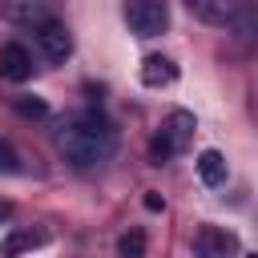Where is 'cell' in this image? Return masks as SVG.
<instances>
[{
	"mask_svg": "<svg viewBox=\"0 0 258 258\" xmlns=\"http://www.w3.org/2000/svg\"><path fill=\"white\" fill-rule=\"evenodd\" d=\"M198 177H202L210 189L226 185V177H230V169H226V157H222L218 149H202V153H198Z\"/></svg>",
	"mask_w": 258,
	"mask_h": 258,
	"instance_id": "9",
	"label": "cell"
},
{
	"mask_svg": "<svg viewBox=\"0 0 258 258\" xmlns=\"http://www.w3.org/2000/svg\"><path fill=\"white\" fill-rule=\"evenodd\" d=\"M56 8H60V0H4V16L12 24H28V28L52 20Z\"/></svg>",
	"mask_w": 258,
	"mask_h": 258,
	"instance_id": "5",
	"label": "cell"
},
{
	"mask_svg": "<svg viewBox=\"0 0 258 258\" xmlns=\"http://www.w3.org/2000/svg\"><path fill=\"white\" fill-rule=\"evenodd\" d=\"M0 77H4V81H12V85H20V81H28V77H32V52H28L20 40L0 44Z\"/></svg>",
	"mask_w": 258,
	"mask_h": 258,
	"instance_id": "7",
	"label": "cell"
},
{
	"mask_svg": "<svg viewBox=\"0 0 258 258\" xmlns=\"http://www.w3.org/2000/svg\"><path fill=\"white\" fill-rule=\"evenodd\" d=\"M117 254H125V258H137V254H145V234H141V230H133V234H121V238H117Z\"/></svg>",
	"mask_w": 258,
	"mask_h": 258,
	"instance_id": "11",
	"label": "cell"
},
{
	"mask_svg": "<svg viewBox=\"0 0 258 258\" xmlns=\"http://www.w3.org/2000/svg\"><path fill=\"white\" fill-rule=\"evenodd\" d=\"M177 81V64L169 60V56H145L141 60V85L145 89H165V85H173Z\"/></svg>",
	"mask_w": 258,
	"mask_h": 258,
	"instance_id": "8",
	"label": "cell"
},
{
	"mask_svg": "<svg viewBox=\"0 0 258 258\" xmlns=\"http://www.w3.org/2000/svg\"><path fill=\"white\" fill-rule=\"evenodd\" d=\"M60 157L77 169H93V165H105L113 153H117V129L109 117L101 113H73L60 121V129L52 133Z\"/></svg>",
	"mask_w": 258,
	"mask_h": 258,
	"instance_id": "1",
	"label": "cell"
},
{
	"mask_svg": "<svg viewBox=\"0 0 258 258\" xmlns=\"http://www.w3.org/2000/svg\"><path fill=\"white\" fill-rule=\"evenodd\" d=\"M16 169H20V153L8 141H0V173H16Z\"/></svg>",
	"mask_w": 258,
	"mask_h": 258,
	"instance_id": "12",
	"label": "cell"
},
{
	"mask_svg": "<svg viewBox=\"0 0 258 258\" xmlns=\"http://www.w3.org/2000/svg\"><path fill=\"white\" fill-rule=\"evenodd\" d=\"M194 129H198V121H194V113L189 109H173L165 121H161V129H157V137H153V161L161 165L165 157H173V153H181L185 145H189V137H194Z\"/></svg>",
	"mask_w": 258,
	"mask_h": 258,
	"instance_id": "2",
	"label": "cell"
},
{
	"mask_svg": "<svg viewBox=\"0 0 258 258\" xmlns=\"http://www.w3.org/2000/svg\"><path fill=\"white\" fill-rule=\"evenodd\" d=\"M36 48H40V56H44V60L60 64V60L73 52V36H69V28H64V24L52 16V20L36 24Z\"/></svg>",
	"mask_w": 258,
	"mask_h": 258,
	"instance_id": "4",
	"label": "cell"
},
{
	"mask_svg": "<svg viewBox=\"0 0 258 258\" xmlns=\"http://www.w3.org/2000/svg\"><path fill=\"white\" fill-rule=\"evenodd\" d=\"M242 242L230 234V230H218V226H202L194 234V254L202 258H226V254H238Z\"/></svg>",
	"mask_w": 258,
	"mask_h": 258,
	"instance_id": "6",
	"label": "cell"
},
{
	"mask_svg": "<svg viewBox=\"0 0 258 258\" xmlns=\"http://www.w3.org/2000/svg\"><path fill=\"white\" fill-rule=\"evenodd\" d=\"M125 24L133 36H161L169 24V4L165 0H125L121 4Z\"/></svg>",
	"mask_w": 258,
	"mask_h": 258,
	"instance_id": "3",
	"label": "cell"
},
{
	"mask_svg": "<svg viewBox=\"0 0 258 258\" xmlns=\"http://www.w3.org/2000/svg\"><path fill=\"white\" fill-rule=\"evenodd\" d=\"M36 242H40L36 234H16V238L8 242V250H24V246H36Z\"/></svg>",
	"mask_w": 258,
	"mask_h": 258,
	"instance_id": "14",
	"label": "cell"
},
{
	"mask_svg": "<svg viewBox=\"0 0 258 258\" xmlns=\"http://www.w3.org/2000/svg\"><path fill=\"white\" fill-rule=\"evenodd\" d=\"M16 109H20L24 117H44V113H48V105H44L40 97H20V101H16Z\"/></svg>",
	"mask_w": 258,
	"mask_h": 258,
	"instance_id": "13",
	"label": "cell"
},
{
	"mask_svg": "<svg viewBox=\"0 0 258 258\" xmlns=\"http://www.w3.org/2000/svg\"><path fill=\"white\" fill-rule=\"evenodd\" d=\"M198 20H206V24H234V12H230V4L226 0H181Z\"/></svg>",
	"mask_w": 258,
	"mask_h": 258,
	"instance_id": "10",
	"label": "cell"
}]
</instances>
